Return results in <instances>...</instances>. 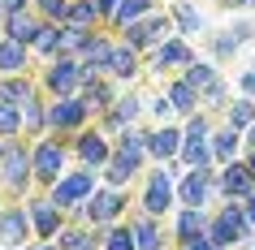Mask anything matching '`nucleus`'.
<instances>
[{
	"mask_svg": "<svg viewBox=\"0 0 255 250\" xmlns=\"http://www.w3.org/2000/svg\"><path fill=\"white\" fill-rule=\"evenodd\" d=\"M22 125H26V130H30V134H39V130H43V125H48V108H43V104H39V95H35V99H30V104H26V108H22Z\"/></svg>",
	"mask_w": 255,
	"mask_h": 250,
	"instance_id": "obj_36",
	"label": "nucleus"
},
{
	"mask_svg": "<svg viewBox=\"0 0 255 250\" xmlns=\"http://www.w3.org/2000/svg\"><path fill=\"white\" fill-rule=\"evenodd\" d=\"M173 198H177L173 168H156L147 177V190H143V211H147V216H164V211L173 207Z\"/></svg>",
	"mask_w": 255,
	"mask_h": 250,
	"instance_id": "obj_7",
	"label": "nucleus"
},
{
	"mask_svg": "<svg viewBox=\"0 0 255 250\" xmlns=\"http://www.w3.org/2000/svg\"><path fill=\"white\" fill-rule=\"evenodd\" d=\"M208 233V216H203V207H182V216H177V242L186 246V242H195V237Z\"/></svg>",
	"mask_w": 255,
	"mask_h": 250,
	"instance_id": "obj_18",
	"label": "nucleus"
},
{
	"mask_svg": "<svg viewBox=\"0 0 255 250\" xmlns=\"http://www.w3.org/2000/svg\"><path fill=\"white\" fill-rule=\"evenodd\" d=\"M173 17H177V35H195V30L203 26V17L190 9L186 0H177V4H173Z\"/></svg>",
	"mask_w": 255,
	"mask_h": 250,
	"instance_id": "obj_34",
	"label": "nucleus"
},
{
	"mask_svg": "<svg viewBox=\"0 0 255 250\" xmlns=\"http://www.w3.org/2000/svg\"><path fill=\"white\" fill-rule=\"evenodd\" d=\"M216 250H221V246H216Z\"/></svg>",
	"mask_w": 255,
	"mask_h": 250,
	"instance_id": "obj_53",
	"label": "nucleus"
},
{
	"mask_svg": "<svg viewBox=\"0 0 255 250\" xmlns=\"http://www.w3.org/2000/svg\"><path fill=\"white\" fill-rule=\"evenodd\" d=\"M74 156L87 164V168H104L108 160H113V147H108V138L100 130L91 134H78V143H74Z\"/></svg>",
	"mask_w": 255,
	"mask_h": 250,
	"instance_id": "obj_11",
	"label": "nucleus"
},
{
	"mask_svg": "<svg viewBox=\"0 0 255 250\" xmlns=\"http://www.w3.org/2000/svg\"><path fill=\"white\" fill-rule=\"evenodd\" d=\"M26 69V43H17V39H0V74H22Z\"/></svg>",
	"mask_w": 255,
	"mask_h": 250,
	"instance_id": "obj_23",
	"label": "nucleus"
},
{
	"mask_svg": "<svg viewBox=\"0 0 255 250\" xmlns=\"http://www.w3.org/2000/svg\"><path fill=\"white\" fill-rule=\"evenodd\" d=\"M17 130H22V108L0 99V138H17Z\"/></svg>",
	"mask_w": 255,
	"mask_h": 250,
	"instance_id": "obj_32",
	"label": "nucleus"
},
{
	"mask_svg": "<svg viewBox=\"0 0 255 250\" xmlns=\"http://www.w3.org/2000/svg\"><path fill=\"white\" fill-rule=\"evenodd\" d=\"M225 4H234V9H255V0H225Z\"/></svg>",
	"mask_w": 255,
	"mask_h": 250,
	"instance_id": "obj_48",
	"label": "nucleus"
},
{
	"mask_svg": "<svg viewBox=\"0 0 255 250\" xmlns=\"http://www.w3.org/2000/svg\"><path fill=\"white\" fill-rule=\"evenodd\" d=\"M182 164L186 168H208L212 164V143H190V138H182Z\"/></svg>",
	"mask_w": 255,
	"mask_h": 250,
	"instance_id": "obj_30",
	"label": "nucleus"
},
{
	"mask_svg": "<svg viewBox=\"0 0 255 250\" xmlns=\"http://www.w3.org/2000/svg\"><path fill=\"white\" fill-rule=\"evenodd\" d=\"M247 220L255 224V190H251V194H247Z\"/></svg>",
	"mask_w": 255,
	"mask_h": 250,
	"instance_id": "obj_47",
	"label": "nucleus"
},
{
	"mask_svg": "<svg viewBox=\"0 0 255 250\" xmlns=\"http://www.w3.org/2000/svg\"><path fill=\"white\" fill-rule=\"evenodd\" d=\"M195 56H190V48L182 39H169L156 48V69H177V65H190Z\"/></svg>",
	"mask_w": 255,
	"mask_h": 250,
	"instance_id": "obj_22",
	"label": "nucleus"
},
{
	"mask_svg": "<svg viewBox=\"0 0 255 250\" xmlns=\"http://www.w3.org/2000/svg\"><path fill=\"white\" fill-rule=\"evenodd\" d=\"M130 229H134V242H138V250H164V242H160V229H156V216H147V211H143V216H138V220L130 224Z\"/></svg>",
	"mask_w": 255,
	"mask_h": 250,
	"instance_id": "obj_24",
	"label": "nucleus"
},
{
	"mask_svg": "<svg viewBox=\"0 0 255 250\" xmlns=\"http://www.w3.org/2000/svg\"><path fill=\"white\" fill-rule=\"evenodd\" d=\"M0 9H4V17H9V13H22V9H30V0H0Z\"/></svg>",
	"mask_w": 255,
	"mask_h": 250,
	"instance_id": "obj_42",
	"label": "nucleus"
},
{
	"mask_svg": "<svg viewBox=\"0 0 255 250\" xmlns=\"http://www.w3.org/2000/svg\"><path fill=\"white\" fill-rule=\"evenodd\" d=\"M35 9H39L43 22H65L69 17V0H35Z\"/></svg>",
	"mask_w": 255,
	"mask_h": 250,
	"instance_id": "obj_38",
	"label": "nucleus"
},
{
	"mask_svg": "<svg viewBox=\"0 0 255 250\" xmlns=\"http://www.w3.org/2000/svg\"><path fill=\"white\" fill-rule=\"evenodd\" d=\"M242 95H255V69H247V74H242Z\"/></svg>",
	"mask_w": 255,
	"mask_h": 250,
	"instance_id": "obj_45",
	"label": "nucleus"
},
{
	"mask_svg": "<svg viewBox=\"0 0 255 250\" xmlns=\"http://www.w3.org/2000/svg\"><path fill=\"white\" fill-rule=\"evenodd\" d=\"M91 194H95V168H82V172H65V177L52 185L48 198L65 211V207H74V203H87Z\"/></svg>",
	"mask_w": 255,
	"mask_h": 250,
	"instance_id": "obj_4",
	"label": "nucleus"
},
{
	"mask_svg": "<svg viewBox=\"0 0 255 250\" xmlns=\"http://www.w3.org/2000/svg\"><path fill=\"white\" fill-rule=\"evenodd\" d=\"M229 125H234V130H251V125H255V104H251V95L229 108Z\"/></svg>",
	"mask_w": 255,
	"mask_h": 250,
	"instance_id": "obj_35",
	"label": "nucleus"
},
{
	"mask_svg": "<svg viewBox=\"0 0 255 250\" xmlns=\"http://www.w3.org/2000/svg\"><path fill=\"white\" fill-rule=\"evenodd\" d=\"M212 185H216V172H208V168L182 172V181H177V198H182V207H203Z\"/></svg>",
	"mask_w": 255,
	"mask_h": 250,
	"instance_id": "obj_9",
	"label": "nucleus"
},
{
	"mask_svg": "<svg viewBox=\"0 0 255 250\" xmlns=\"http://www.w3.org/2000/svg\"><path fill=\"white\" fill-rule=\"evenodd\" d=\"M0 26H4V9H0Z\"/></svg>",
	"mask_w": 255,
	"mask_h": 250,
	"instance_id": "obj_52",
	"label": "nucleus"
},
{
	"mask_svg": "<svg viewBox=\"0 0 255 250\" xmlns=\"http://www.w3.org/2000/svg\"><path fill=\"white\" fill-rule=\"evenodd\" d=\"M121 207H126V194H121L117 185H108V190H95V194L87 198V207H82V216H87V224H95V229H104V224H117Z\"/></svg>",
	"mask_w": 255,
	"mask_h": 250,
	"instance_id": "obj_6",
	"label": "nucleus"
},
{
	"mask_svg": "<svg viewBox=\"0 0 255 250\" xmlns=\"http://www.w3.org/2000/svg\"><path fill=\"white\" fill-rule=\"evenodd\" d=\"M30 151L17 138H0V177H4V185L13 190V194H22L30 185Z\"/></svg>",
	"mask_w": 255,
	"mask_h": 250,
	"instance_id": "obj_2",
	"label": "nucleus"
},
{
	"mask_svg": "<svg viewBox=\"0 0 255 250\" xmlns=\"http://www.w3.org/2000/svg\"><path fill=\"white\" fill-rule=\"evenodd\" d=\"M182 250H216V246H212V237L203 233V237H195V242H186V246H182Z\"/></svg>",
	"mask_w": 255,
	"mask_h": 250,
	"instance_id": "obj_43",
	"label": "nucleus"
},
{
	"mask_svg": "<svg viewBox=\"0 0 255 250\" xmlns=\"http://www.w3.org/2000/svg\"><path fill=\"white\" fill-rule=\"evenodd\" d=\"M234 35H238V43H251V39H255V30H251V26H238Z\"/></svg>",
	"mask_w": 255,
	"mask_h": 250,
	"instance_id": "obj_46",
	"label": "nucleus"
},
{
	"mask_svg": "<svg viewBox=\"0 0 255 250\" xmlns=\"http://www.w3.org/2000/svg\"><path fill=\"white\" fill-rule=\"evenodd\" d=\"M30 168H35V181L56 185L61 181V168H65V147L56 143V138H43V143L30 151Z\"/></svg>",
	"mask_w": 255,
	"mask_h": 250,
	"instance_id": "obj_5",
	"label": "nucleus"
},
{
	"mask_svg": "<svg viewBox=\"0 0 255 250\" xmlns=\"http://www.w3.org/2000/svg\"><path fill=\"white\" fill-rule=\"evenodd\" d=\"M117 4H121V0H95V9H100V17H113V13H117Z\"/></svg>",
	"mask_w": 255,
	"mask_h": 250,
	"instance_id": "obj_44",
	"label": "nucleus"
},
{
	"mask_svg": "<svg viewBox=\"0 0 255 250\" xmlns=\"http://www.w3.org/2000/svg\"><path fill=\"white\" fill-rule=\"evenodd\" d=\"M87 242H91L87 229H65V233H56V246L61 250H78V246H87Z\"/></svg>",
	"mask_w": 255,
	"mask_h": 250,
	"instance_id": "obj_40",
	"label": "nucleus"
},
{
	"mask_svg": "<svg viewBox=\"0 0 255 250\" xmlns=\"http://www.w3.org/2000/svg\"><path fill=\"white\" fill-rule=\"evenodd\" d=\"M43 86L56 91V99L74 95L78 86H87V74H82V61H69V56H52V65L43 74Z\"/></svg>",
	"mask_w": 255,
	"mask_h": 250,
	"instance_id": "obj_3",
	"label": "nucleus"
},
{
	"mask_svg": "<svg viewBox=\"0 0 255 250\" xmlns=\"http://www.w3.org/2000/svg\"><path fill=\"white\" fill-rule=\"evenodd\" d=\"M169 17L164 13H147V48H160V43H169L173 35H169Z\"/></svg>",
	"mask_w": 255,
	"mask_h": 250,
	"instance_id": "obj_33",
	"label": "nucleus"
},
{
	"mask_svg": "<svg viewBox=\"0 0 255 250\" xmlns=\"http://www.w3.org/2000/svg\"><path fill=\"white\" fill-rule=\"evenodd\" d=\"M0 99H9V104L26 108L30 99H35V86H30L26 78H17V74H4V78H0Z\"/></svg>",
	"mask_w": 255,
	"mask_h": 250,
	"instance_id": "obj_21",
	"label": "nucleus"
},
{
	"mask_svg": "<svg viewBox=\"0 0 255 250\" xmlns=\"http://www.w3.org/2000/svg\"><path fill=\"white\" fill-rule=\"evenodd\" d=\"M78 250H95V246H91V242H87V246H78Z\"/></svg>",
	"mask_w": 255,
	"mask_h": 250,
	"instance_id": "obj_51",
	"label": "nucleus"
},
{
	"mask_svg": "<svg viewBox=\"0 0 255 250\" xmlns=\"http://www.w3.org/2000/svg\"><path fill=\"white\" fill-rule=\"evenodd\" d=\"M26 250H61L56 242H39V246H26Z\"/></svg>",
	"mask_w": 255,
	"mask_h": 250,
	"instance_id": "obj_49",
	"label": "nucleus"
},
{
	"mask_svg": "<svg viewBox=\"0 0 255 250\" xmlns=\"http://www.w3.org/2000/svg\"><path fill=\"white\" fill-rule=\"evenodd\" d=\"M182 138H190V143H208V138H212V125H208V117H203V112H195V117L186 121Z\"/></svg>",
	"mask_w": 255,
	"mask_h": 250,
	"instance_id": "obj_39",
	"label": "nucleus"
},
{
	"mask_svg": "<svg viewBox=\"0 0 255 250\" xmlns=\"http://www.w3.org/2000/svg\"><path fill=\"white\" fill-rule=\"evenodd\" d=\"M169 99H173L177 117H195V104H199V91H195V86H190L186 78H177L173 86H169Z\"/></svg>",
	"mask_w": 255,
	"mask_h": 250,
	"instance_id": "obj_25",
	"label": "nucleus"
},
{
	"mask_svg": "<svg viewBox=\"0 0 255 250\" xmlns=\"http://www.w3.org/2000/svg\"><path fill=\"white\" fill-rule=\"evenodd\" d=\"M255 224L247 220V207H234V198H225V207H221V216H212L208 220V237H212V246L229 250L234 242H242V237H251Z\"/></svg>",
	"mask_w": 255,
	"mask_h": 250,
	"instance_id": "obj_1",
	"label": "nucleus"
},
{
	"mask_svg": "<svg viewBox=\"0 0 255 250\" xmlns=\"http://www.w3.org/2000/svg\"><path fill=\"white\" fill-rule=\"evenodd\" d=\"M143 160H147V156H126V151H113V160L104 164L108 185H117V190H121V185H130V181H134V172L143 168Z\"/></svg>",
	"mask_w": 255,
	"mask_h": 250,
	"instance_id": "obj_15",
	"label": "nucleus"
},
{
	"mask_svg": "<svg viewBox=\"0 0 255 250\" xmlns=\"http://www.w3.org/2000/svg\"><path fill=\"white\" fill-rule=\"evenodd\" d=\"M108 74L113 78H121V82H130L138 74V48H130V43H113V65H108Z\"/></svg>",
	"mask_w": 255,
	"mask_h": 250,
	"instance_id": "obj_20",
	"label": "nucleus"
},
{
	"mask_svg": "<svg viewBox=\"0 0 255 250\" xmlns=\"http://www.w3.org/2000/svg\"><path fill=\"white\" fill-rule=\"evenodd\" d=\"M247 143H251V151H255V125H251V138H247Z\"/></svg>",
	"mask_w": 255,
	"mask_h": 250,
	"instance_id": "obj_50",
	"label": "nucleus"
},
{
	"mask_svg": "<svg viewBox=\"0 0 255 250\" xmlns=\"http://www.w3.org/2000/svg\"><path fill=\"white\" fill-rule=\"evenodd\" d=\"M143 13H151V0H121V4H117V13H113V22L126 30L130 22H138Z\"/></svg>",
	"mask_w": 255,
	"mask_h": 250,
	"instance_id": "obj_31",
	"label": "nucleus"
},
{
	"mask_svg": "<svg viewBox=\"0 0 255 250\" xmlns=\"http://www.w3.org/2000/svg\"><path fill=\"white\" fill-rule=\"evenodd\" d=\"M30 48H35L39 56H48V61H52V56H61V26H52V22H43V26H39V35H35V43H30Z\"/></svg>",
	"mask_w": 255,
	"mask_h": 250,
	"instance_id": "obj_27",
	"label": "nucleus"
},
{
	"mask_svg": "<svg viewBox=\"0 0 255 250\" xmlns=\"http://www.w3.org/2000/svg\"><path fill=\"white\" fill-rule=\"evenodd\" d=\"M147 156L156 160V164H169L173 156H182V130H173V125L151 130L147 134Z\"/></svg>",
	"mask_w": 255,
	"mask_h": 250,
	"instance_id": "obj_14",
	"label": "nucleus"
},
{
	"mask_svg": "<svg viewBox=\"0 0 255 250\" xmlns=\"http://www.w3.org/2000/svg\"><path fill=\"white\" fill-rule=\"evenodd\" d=\"M216 190L225 198H247L255 190V172L247 168V164H225V172L216 177Z\"/></svg>",
	"mask_w": 255,
	"mask_h": 250,
	"instance_id": "obj_13",
	"label": "nucleus"
},
{
	"mask_svg": "<svg viewBox=\"0 0 255 250\" xmlns=\"http://www.w3.org/2000/svg\"><path fill=\"white\" fill-rule=\"evenodd\" d=\"M82 104L91 108V112H104L108 104H117V95H113V86H104V82L95 78V82H87V91H82Z\"/></svg>",
	"mask_w": 255,
	"mask_h": 250,
	"instance_id": "obj_29",
	"label": "nucleus"
},
{
	"mask_svg": "<svg viewBox=\"0 0 255 250\" xmlns=\"http://www.w3.org/2000/svg\"><path fill=\"white\" fill-rule=\"evenodd\" d=\"M87 112L91 108L82 104L78 95H65V99L48 104V130H78L82 121H87Z\"/></svg>",
	"mask_w": 255,
	"mask_h": 250,
	"instance_id": "obj_10",
	"label": "nucleus"
},
{
	"mask_svg": "<svg viewBox=\"0 0 255 250\" xmlns=\"http://www.w3.org/2000/svg\"><path fill=\"white\" fill-rule=\"evenodd\" d=\"M238 48H242V43H238V35H229V30H225V35H221V39L212 43V52H216V56H234Z\"/></svg>",
	"mask_w": 255,
	"mask_h": 250,
	"instance_id": "obj_41",
	"label": "nucleus"
},
{
	"mask_svg": "<svg viewBox=\"0 0 255 250\" xmlns=\"http://www.w3.org/2000/svg\"><path fill=\"white\" fill-rule=\"evenodd\" d=\"M39 26H43V17L39 13H30V9H22V13H9L4 17V35L9 39H17V43H35V35H39Z\"/></svg>",
	"mask_w": 255,
	"mask_h": 250,
	"instance_id": "obj_16",
	"label": "nucleus"
},
{
	"mask_svg": "<svg viewBox=\"0 0 255 250\" xmlns=\"http://www.w3.org/2000/svg\"><path fill=\"white\" fill-rule=\"evenodd\" d=\"M0 250H4V246H0Z\"/></svg>",
	"mask_w": 255,
	"mask_h": 250,
	"instance_id": "obj_54",
	"label": "nucleus"
},
{
	"mask_svg": "<svg viewBox=\"0 0 255 250\" xmlns=\"http://www.w3.org/2000/svg\"><path fill=\"white\" fill-rule=\"evenodd\" d=\"M30 224H35V233L43 237V242H52L56 233H61V207H56L52 198H30Z\"/></svg>",
	"mask_w": 255,
	"mask_h": 250,
	"instance_id": "obj_12",
	"label": "nucleus"
},
{
	"mask_svg": "<svg viewBox=\"0 0 255 250\" xmlns=\"http://www.w3.org/2000/svg\"><path fill=\"white\" fill-rule=\"evenodd\" d=\"M30 211L26 207H4L0 211V246L4 250H26L30 242Z\"/></svg>",
	"mask_w": 255,
	"mask_h": 250,
	"instance_id": "obj_8",
	"label": "nucleus"
},
{
	"mask_svg": "<svg viewBox=\"0 0 255 250\" xmlns=\"http://www.w3.org/2000/svg\"><path fill=\"white\" fill-rule=\"evenodd\" d=\"M95 17H100L95 0H69V17H65V26H82V30H91V26H95Z\"/></svg>",
	"mask_w": 255,
	"mask_h": 250,
	"instance_id": "obj_28",
	"label": "nucleus"
},
{
	"mask_svg": "<svg viewBox=\"0 0 255 250\" xmlns=\"http://www.w3.org/2000/svg\"><path fill=\"white\" fill-rule=\"evenodd\" d=\"M104 250H138V242H134V229L126 224V229H108V237L100 242Z\"/></svg>",
	"mask_w": 255,
	"mask_h": 250,
	"instance_id": "obj_37",
	"label": "nucleus"
},
{
	"mask_svg": "<svg viewBox=\"0 0 255 250\" xmlns=\"http://www.w3.org/2000/svg\"><path fill=\"white\" fill-rule=\"evenodd\" d=\"M108 65H113V43H108V39H95V35H91L87 52H82V74H87V82H95Z\"/></svg>",
	"mask_w": 255,
	"mask_h": 250,
	"instance_id": "obj_17",
	"label": "nucleus"
},
{
	"mask_svg": "<svg viewBox=\"0 0 255 250\" xmlns=\"http://www.w3.org/2000/svg\"><path fill=\"white\" fill-rule=\"evenodd\" d=\"M208 143H212V160H216V164H234L242 138H238V130H234V125H225V130H216Z\"/></svg>",
	"mask_w": 255,
	"mask_h": 250,
	"instance_id": "obj_19",
	"label": "nucleus"
},
{
	"mask_svg": "<svg viewBox=\"0 0 255 250\" xmlns=\"http://www.w3.org/2000/svg\"><path fill=\"white\" fill-rule=\"evenodd\" d=\"M186 82H190L199 95H208L212 86H221V78H216V69L208 65V61H190V65H186Z\"/></svg>",
	"mask_w": 255,
	"mask_h": 250,
	"instance_id": "obj_26",
	"label": "nucleus"
}]
</instances>
